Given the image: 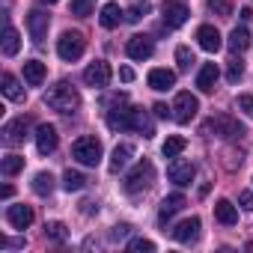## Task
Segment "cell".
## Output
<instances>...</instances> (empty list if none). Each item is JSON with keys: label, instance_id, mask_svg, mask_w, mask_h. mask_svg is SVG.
<instances>
[{"label": "cell", "instance_id": "obj_15", "mask_svg": "<svg viewBox=\"0 0 253 253\" xmlns=\"http://www.w3.org/2000/svg\"><path fill=\"white\" fill-rule=\"evenodd\" d=\"M36 149H39V155H51L57 149V128L54 125H39L36 128Z\"/></svg>", "mask_w": 253, "mask_h": 253}, {"label": "cell", "instance_id": "obj_3", "mask_svg": "<svg viewBox=\"0 0 253 253\" xmlns=\"http://www.w3.org/2000/svg\"><path fill=\"white\" fill-rule=\"evenodd\" d=\"M72 158L84 167H95L101 161V140L95 137H78L72 143Z\"/></svg>", "mask_w": 253, "mask_h": 253}, {"label": "cell", "instance_id": "obj_10", "mask_svg": "<svg viewBox=\"0 0 253 253\" xmlns=\"http://www.w3.org/2000/svg\"><path fill=\"white\" fill-rule=\"evenodd\" d=\"M110 66L104 63V60H95L92 66H86V72H84V81H86V86H92V89H104L107 84H110Z\"/></svg>", "mask_w": 253, "mask_h": 253}, {"label": "cell", "instance_id": "obj_40", "mask_svg": "<svg viewBox=\"0 0 253 253\" xmlns=\"http://www.w3.org/2000/svg\"><path fill=\"white\" fill-rule=\"evenodd\" d=\"M238 203H241L244 211H253V194H250V191H241V194H238Z\"/></svg>", "mask_w": 253, "mask_h": 253}, {"label": "cell", "instance_id": "obj_32", "mask_svg": "<svg viewBox=\"0 0 253 253\" xmlns=\"http://www.w3.org/2000/svg\"><path fill=\"white\" fill-rule=\"evenodd\" d=\"M176 63H179L182 72H188V69L197 63V60H194V51H191L188 45H179V48H176Z\"/></svg>", "mask_w": 253, "mask_h": 253}, {"label": "cell", "instance_id": "obj_41", "mask_svg": "<svg viewBox=\"0 0 253 253\" xmlns=\"http://www.w3.org/2000/svg\"><path fill=\"white\" fill-rule=\"evenodd\" d=\"M152 110H155V116H161V119H167V116H170V110H173V107H167V104H161V101H158V104H155V107H152Z\"/></svg>", "mask_w": 253, "mask_h": 253}, {"label": "cell", "instance_id": "obj_2", "mask_svg": "<svg viewBox=\"0 0 253 253\" xmlns=\"http://www.w3.org/2000/svg\"><path fill=\"white\" fill-rule=\"evenodd\" d=\"M45 104L54 107V110H60V113H75V110L81 107V92H78L72 84L60 81V84H54V86L45 92Z\"/></svg>", "mask_w": 253, "mask_h": 253}, {"label": "cell", "instance_id": "obj_24", "mask_svg": "<svg viewBox=\"0 0 253 253\" xmlns=\"http://www.w3.org/2000/svg\"><path fill=\"white\" fill-rule=\"evenodd\" d=\"M24 81H27L30 86H39V84L45 81V63H39V60L24 63Z\"/></svg>", "mask_w": 253, "mask_h": 253}, {"label": "cell", "instance_id": "obj_26", "mask_svg": "<svg viewBox=\"0 0 253 253\" xmlns=\"http://www.w3.org/2000/svg\"><path fill=\"white\" fill-rule=\"evenodd\" d=\"M18 48H21V36H18V30H15V27H6V30H3V54H6V57H15Z\"/></svg>", "mask_w": 253, "mask_h": 253}, {"label": "cell", "instance_id": "obj_37", "mask_svg": "<svg viewBox=\"0 0 253 253\" xmlns=\"http://www.w3.org/2000/svg\"><path fill=\"white\" fill-rule=\"evenodd\" d=\"M72 12L81 15V18L92 15V0H72Z\"/></svg>", "mask_w": 253, "mask_h": 253}, {"label": "cell", "instance_id": "obj_28", "mask_svg": "<svg viewBox=\"0 0 253 253\" xmlns=\"http://www.w3.org/2000/svg\"><path fill=\"white\" fill-rule=\"evenodd\" d=\"M185 146H188V140L185 137H179V134H173V137H167L164 140V158H176V155H182L185 152Z\"/></svg>", "mask_w": 253, "mask_h": 253}, {"label": "cell", "instance_id": "obj_18", "mask_svg": "<svg viewBox=\"0 0 253 253\" xmlns=\"http://www.w3.org/2000/svg\"><path fill=\"white\" fill-rule=\"evenodd\" d=\"M6 220L15 226V229H27L33 223V209L30 206H9L6 209Z\"/></svg>", "mask_w": 253, "mask_h": 253}, {"label": "cell", "instance_id": "obj_5", "mask_svg": "<svg viewBox=\"0 0 253 253\" xmlns=\"http://www.w3.org/2000/svg\"><path fill=\"white\" fill-rule=\"evenodd\" d=\"M206 131H214L217 137H223V140H232V137H241V134H244V125H241L238 119H232V116L220 113V116H211V119H209Z\"/></svg>", "mask_w": 253, "mask_h": 253}, {"label": "cell", "instance_id": "obj_35", "mask_svg": "<svg viewBox=\"0 0 253 253\" xmlns=\"http://www.w3.org/2000/svg\"><path fill=\"white\" fill-rule=\"evenodd\" d=\"M209 9L220 18H229L232 15V0H209Z\"/></svg>", "mask_w": 253, "mask_h": 253}, {"label": "cell", "instance_id": "obj_20", "mask_svg": "<svg viewBox=\"0 0 253 253\" xmlns=\"http://www.w3.org/2000/svg\"><path fill=\"white\" fill-rule=\"evenodd\" d=\"M131 155H134L131 143H119V146H116V149L110 152V164H107V167H110V173H119V170H122L125 164L131 161Z\"/></svg>", "mask_w": 253, "mask_h": 253}, {"label": "cell", "instance_id": "obj_19", "mask_svg": "<svg viewBox=\"0 0 253 253\" xmlns=\"http://www.w3.org/2000/svg\"><path fill=\"white\" fill-rule=\"evenodd\" d=\"M173 84H176V72H170V69H152V72H149V86H152L155 92L173 89Z\"/></svg>", "mask_w": 253, "mask_h": 253}, {"label": "cell", "instance_id": "obj_13", "mask_svg": "<svg viewBox=\"0 0 253 253\" xmlns=\"http://www.w3.org/2000/svg\"><path fill=\"white\" fill-rule=\"evenodd\" d=\"M194 173H197V167H194L191 161H182V158H176V161L167 167V176H170V182H176V185H191Z\"/></svg>", "mask_w": 253, "mask_h": 253}, {"label": "cell", "instance_id": "obj_17", "mask_svg": "<svg viewBox=\"0 0 253 253\" xmlns=\"http://www.w3.org/2000/svg\"><path fill=\"white\" fill-rule=\"evenodd\" d=\"M185 203H188V200H185L182 194H170V197H164V200H161V209H158V220H161V223H167L176 211H182V209H185Z\"/></svg>", "mask_w": 253, "mask_h": 253}, {"label": "cell", "instance_id": "obj_7", "mask_svg": "<svg viewBox=\"0 0 253 253\" xmlns=\"http://www.w3.org/2000/svg\"><path fill=\"white\" fill-rule=\"evenodd\" d=\"M197 110H200L197 95H191V92H179V95H176V101H173V119H176L179 125H188V122L197 116Z\"/></svg>", "mask_w": 253, "mask_h": 253}, {"label": "cell", "instance_id": "obj_36", "mask_svg": "<svg viewBox=\"0 0 253 253\" xmlns=\"http://www.w3.org/2000/svg\"><path fill=\"white\" fill-rule=\"evenodd\" d=\"M241 75H244V63H241V60H229L226 81H229V84H238V81H241Z\"/></svg>", "mask_w": 253, "mask_h": 253}, {"label": "cell", "instance_id": "obj_25", "mask_svg": "<svg viewBox=\"0 0 253 253\" xmlns=\"http://www.w3.org/2000/svg\"><path fill=\"white\" fill-rule=\"evenodd\" d=\"M0 84H3V95H6L9 101H24V89H21V84L15 81V75H9V72H6Z\"/></svg>", "mask_w": 253, "mask_h": 253}, {"label": "cell", "instance_id": "obj_14", "mask_svg": "<svg viewBox=\"0 0 253 253\" xmlns=\"http://www.w3.org/2000/svg\"><path fill=\"white\" fill-rule=\"evenodd\" d=\"M173 238H176L179 244H194V241L200 238V217H188V220L176 223Z\"/></svg>", "mask_w": 253, "mask_h": 253}, {"label": "cell", "instance_id": "obj_43", "mask_svg": "<svg viewBox=\"0 0 253 253\" xmlns=\"http://www.w3.org/2000/svg\"><path fill=\"white\" fill-rule=\"evenodd\" d=\"M3 247H24L21 238H3Z\"/></svg>", "mask_w": 253, "mask_h": 253}, {"label": "cell", "instance_id": "obj_12", "mask_svg": "<svg viewBox=\"0 0 253 253\" xmlns=\"http://www.w3.org/2000/svg\"><path fill=\"white\" fill-rule=\"evenodd\" d=\"M125 51H128L131 60H149L155 54V45H152L149 36H131L128 45H125Z\"/></svg>", "mask_w": 253, "mask_h": 253}, {"label": "cell", "instance_id": "obj_23", "mask_svg": "<svg viewBox=\"0 0 253 253\" xmlns=\"http://www.w3.org/2000/svg\"><path fill=\"white\" fill-rule=\"evenodd\" d=\"M214 84H217V66L214 63H206L200 69V75H197V86L203 92H214Z\"/></svg>", "mask_w": 253, "mask_h": 253}, {"label": "cell", "instance_id": "obj_11", "mask_svg": "<svg viewBox=\"0 0 253 253\" xmlns=\"http://www.w3.org/2000/svg\"><path fill=\"white\" fill-rule=\"evenodd\" d=\"M48 27H51V15H45L39 9L27 12V30H30V39L33 42H42L48 36Z\"/></svg>", "mask_w": 253, "mask_h": 253}, {"label": "cell", "instance_id": "obj_9", "mask_svg": "<svg viewBox=\"0 0 253 253\" xmlns=\"http://www.w3.org/2000/svg\"><path fill=\"white\" fill-rule=\"evenodd\" d=\"M27 131H30V119L18 116V119H12V122L3 125V143L6 146H18V143L27 140Z\"/></svg>", "mask_w": 253, "mask_h": 253}, {"label": "cell", "instance_id": "obj_6", "mask_svg": "<svg viewBox=\"0 0 253 253\" xmlns=\"http://www.w3.org/2000/svg\"><path fill=\"white\" fill-rule=\"evenodd\" d=\"M188 15H191V9H188V3H185V0H167V3L161 6L164 27H170V30L182 27V24L188 21Z\"/></svg>", "mask_w": 253, "mask_h": 253}, {"label": "cell", "instance_id": "obj_4", "mask_svg": "<svg viewBox=\"0 0 253 253\" xmlns=\"http://www.w3.org/2000/svg\"><path fill=\"white\" fill-rule=\"evenodd\" d=\"M152 182H155V167H152V161H137L134 170L125 176V191H128V194H140V191H146Z\"/></svg>", "mask_w": 253, "mask_h": 253}, {"label": "cell", "instance_id": "obj_22", "mask_svg": "<svg viewBox=\"0 0 253 253\" xmlns=\"http://www.w3.org/2000/svg\"><path fill=\"white\" fill-rule=\"evenodd\" d=\"M214 217H217L223 226H232V223H238V209H235L229 200H217V203H214Z\"/></svg>", "mask_w": 253, "mask_h": 253}, {"label": "cell", "instance_id": "obj_16", "mask_svg": "<svg viewBox=\"0 0 253 253\" xmlns=\"http://www.w3.org/2000/svg\"><path fill=\"white\" fill-rule=\"evenodd\" d=\"M197 42H200V48H203V51H209V54L220 51V33H217L211 24H203V27L197 30Z\"/></svg>", "mask_w": 253, "mask_h": 253}, {"label": "cell", "instance_id": "obj_39", "mask_svg": "<svg viewBox=\"0 0 253 253\" xmlns=\"http://www.w3.org/2000/svg\"><path fill=\"white\" fill-rule=\"evenodd\" d=\"M238 110H244L253 119V95H238Z\"/></svg>", "mask_w": 253, "mask_h": 253}, {"label": "cell", "instance_id": "obj_34", "mask_svg": "<svg viewBox=\"0 0 253 253\" xmlns=\"http://www.w3.org/2000/svg\"><path fill=\"white\" fill-rule=\"evenodd\" d=\"M149 15V3H146V0H143V3H134L128 12H125V21H131V24H137L140 18H146Z\"/></svg>", "mask_w": 253, "mask_h": 253}, {"label": "cell", "instance_id": "obj_1", "mask_svg": "<svg viewBox=\"0 0 253 253\" xmlns=\"http://www.w3.org/2000/svg\"><path fill=\"white\" fill-rule=\"evenodd\" d=\"M107 128L110 131H140L143 137H152V119L146 116V110L137 107H113L107 110Z\"/></svg>", "mask_w": 253, "mask_h": 253}, {"label": "cell", "instance_id": "obj_29", "mask_svg": "<svg viewBox=\"0 0 253 253\" xmlns=\"http://www.w3.org/2000/svg\"><path fill=\"white\" fill-rule=\"evenodd\" d=\"M33 191H36L39 197H48V194L54 191V176H51V173H36V176H33Z\"/></svg>", "mask_w": 253, "mask_h": 253}, {"label": "cell", "instance_id": "obj_38", "mask_svg": "<svg viewBox=\"0 0 253 253\" xmlns=\"http://www.w3.org/2000/svg\"><path fill=\"white\" fill-rule=\"evenodd\" d=\"M128 250H134V253H152L155 244L149 238H134V241H128Z\"/></svg>", "mask_w": 253, "mask_h": 253}, {"label": "cell", "instance_id": "obj_42", "mask_svg": "<svg viewBox=\"0 0 253 253\" xmlns=\"http://www.w3.org/2000/svg\"><path fill=\"white\" fill-rule=\"evenodd\" d=\"M119 78H122L125 84H128V81H134V69H128V66H122V69H119Z\"/></svg>", "mask_w": 253, "mask_h": 253}, {"label": "cell", "instance_id": "obj_27", "mask_svg": "<svg viewBox=\"0 0 253 253\" xmlns=\"http://www.w3.org/2000/svg\"><path fill=\"white\" fill-rule=\"evenodd\" d=\"M229 48H232V51H247V48H250V33H247V27H235V30L229 33Z\"/></svg>", "mask_w": 253, "mask_h": 253}, {"label": "cell", "instance_id": "obj_31", "mask_svg": "<svg viewBox=\"0 0 253 253\" xmlns=\"http://www.w3.org/2000/svg\"><path fill=\"white\" fill-rule=\"evenodd\" d=\"M0 170H3V176H15V173L24 170V158L21 155H6L3 164H0Z\"/></svg>", "mask_w": 253, "mask_h": 253}, {"label": "cell", "instance_id": "obj_21", "mask_svg": "<svg viewBox=\"0 0 253 253\" xmlns=\"http://www.w3.org/2000/svg\"><path fill=\"white\" fill-rule=\"evenodd\" d=\"M122 9H119V3H104L101 6V15H98V21H101V27L104 30H113V27H119V21H122Z\"/></svg>", "mask_w": 253, "mask_h": 253}, {"label": "cell", "instance_id": "obj_8", "mask_svg": "<svg viewBox=\"0 0 253 253\" xmlns=\"http://www.w3.org/2000/svg\"><path fill=\"white\" fill-rule=\"evenodd\" d=\"M57 54H60V60L75 63L84 54V36L81 33H63L60 42H57Z\"/></svg>", "mask_w": 253, "mask_h": 253}, {"label": "cell", "instance_id": "obj_33", "mask_svg": "<svg viewBox=\"0 0 253 253\" xmlns=\"http://www.w3.org/2000/svg\"><path fill=\"white\" fill-rule=\"evenodd\" d=\"M45 235H48V238H54V241H66V238H69V232H66V223H60V220H51V223H45Z\"/></svg>", "mask_w": 253, "mask_h": 253}, {"label": "cell", "instance_id": "obj_45", "mask_svg": "<svg viewBox=\"0 0 253 253\" xmlns=\"http://www.w3.org/2000/svg\"><path fill=\"white\" fill-rule=\"evenodd\" d=\"M39 3H57V0H39Z\"/></svg>", "mask_w": 253, "mask_h": 253}, {"label": "cell", "instance_id": "obj_30", "mask_svg": "<svg viewBox=\"0 0 253 253\" xmlns=\"http://www.w3.org/2000/svg\"><path fill=\"white\" fill-rule=\"evenodd\" d=\"M86 185V179H84V173H78V170H66V176H63V188L72 194V191H81Z\"/></svg>", "mask_w": 253, "mask_h": 253}, {"label": "cell", "instance_id": "obj_44", "mask_svg": "<svg viewBox=\"0 0 253 253\" xmlns=\"http://www.w3.org/2000/svg\"><path fill=\"white\" fill-rule=\"evenodd\" d=\"M125 232H128V226L122 223V226H116V229H113V238H119V235H125Z\"/></svg>", "mask_w": 253, "mask_h": 253}]
</instances>
